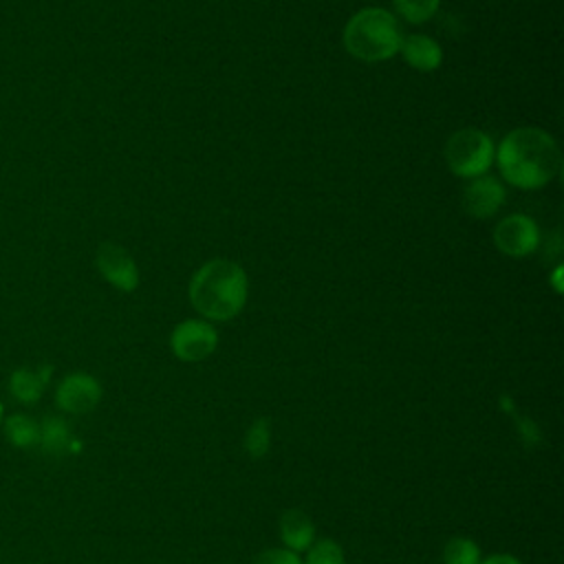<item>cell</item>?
<instances>
[{"mask_svg":"<svg viewBox=\"0 0 564 564\" xmlns=\"http://www.w3.org/2000/svg\"><path fill=\"white\" fill-rule=\"evenodd\" d=\"M37 445L48 456H64L75 449V436L62 416L48 414L40 423V443Z\"/></svg>","mask_w":564,"mask_h":564,"instance_id":"12","label":"cell"},{"mask_svg":"<svg viewBox=\"0 0 564 564\" xmlns=\"http://www.w3.org/2000/svg\"><path fill=\"white\" fill-rule=\"evenodd\" d=\"M2 419H4V405L0 403V425H2Z\"/></svg>","mask_w":564,"mask_h":564,"instance_id":"22","label":"cell"},{"mask_svg":"<svg viewBox=\"0 0 564 564\" xmlns=\"http://www.w3.org/2000/svg\"><path fill=\"white\" fill-rule=\"evenodd\" d=\"M494 161L500 176L518 189H540L562 170L557 141L535 126H520L507 132L496 145Z\"/></svg>","mask_w":564,"mask_h":564,"instance_id":"1","label":"cell"},{"mask_svg":"<svg viewBox=\"0 0 564 564\" xmlns=\"http://www.w3.org/2000/svg\"><path fill=\"white\" fill-rule=\"evenodd\" d=\"M218 346V333L207 319H185L170 335V348L181 361H203Z\"/></svg>","mask_w":564,"mask_h":564,"instance_id":"6","label":"cell"},{"mask_svg":"<svg viewBox=\"0 0 564 564\" xmlns=\"http://www.w3.org/2000/svg\"><path fill=\"white\" fill-rule=\"evenodd\" d=\"M399 55L408 66L421 73H432L443 64L441 44L425 33H408L401 37Z\"/></svg>","mask_w":564,"mask_h":564,"instance_id":"10","label":"cell"},{"mask_svg":"<svg viewBox=\"0 0 564 564\" xmlns=\"http://www.w3.org/2000/svg\"><path fill=\"white\" fill-rule=\"evenodd\" d=\"M99 401H101V386L88 372L66 375L55 390L57 408L68 414H86L95 410Z\"/></svg>","mask_w":564,"mask_h":564,"instance_id":"8","label":"cell"},{"mask_svg":"<svg viewBox=\"0 0 564 564\" xmlns=\"http://www.w3.org/2000/svg\"><path fill=\"white\" fill-rule=\"evenodd\" d=\"M443 560H445V564H478L480 562V551L467 538H452L445 544Z\"/></svg>","mask_w":564,"mask_h":564,"instance_id":"16","label":"cell"},{"mask_svg":"<svg viewBox=\"0 0 564 564\" xmlns=\"http://www.w3.org/2000/svg\"><path fill=\"white\" fill-rule=\"evenodd\" d=\"M494 245L509 258H527L540 247V229L527 214H509L494 227Z\"/></svg>","mask_w":564,"mask_h":564,"instance_id":"5","label":"cell"},{"mask_svg":"<svg viewBox=\"0 0 564 564\" xmlns=\"http://www.w3.org/2000/svg\"><path fill=\"white\" fill-rule=\"evenodd\" d=\"M2 430L13 447L29 449L40 443V423L26 414H11L2 419Z\"/></svg>","mask_w":564,"mask_h":564,"instance_id":"14","label":"cell"},{"mask_svg":"<svg viewBox=\"0 0 564 564\" xmlns=\"http://www.w3.org/2000/svg\"><path fill=\"white\" fill-rule=\"evenodd\" d=\"M51 375H53V366L15 368L9 377V390L13 399L20 403H37L48 386Z\"/></svg>","mask_w":564,"mask_h":564,"instance_id":"11","label":"cell"},{"mask_svg":"<svg viewBox=\"0 0 564 564\" xmlns=\"http://www.w3.org/2000/svg\"><path fill=\"white\" fill-rule=\"evenodd\" d=\"M280 538L293 551H304L315 540V527L311 518L300 509H289L280 518Z\"/></svg>","mask_w":564,"mask_h":564,"instance_id":"13","label":"cell"},{"mask_svg":"<svg viewBox=\"0 0 564 564\" xmlns=\"http://www.w3.org/2000/svg\"><path fill=\"white\" fill-rule=\"evenodd\" d=\"M478 564H522V562L511 557V555H491V557H487L485 562H478Z\"/></svg>","mask_w":564,"mask_h":564,"instance_id":"20","label":"cell"},{"mask_svg":"<svg viewBox=\"0 0 564 564\" xmlns=\"http://www.w3.org/2000/svg\"><path fill=\"white\" fill-rule=\"evenodd\" d=\"M560 278H562V264H557V267L553 269V275H551V284H553L555 293H562V282H560Z\"/></svg>","mask_w":564,"mask_h":564,"instance_id":"21","label":"cell"},{"mask_svg":"<svg viewBox=\"0 0 564 564\" xmlns=\"http://www.w3.org/2000/svg\"><path fill=\"white\" fill-rule=\"evenodd\" d=\"M253 564H302L293 551L286 549H269L262 551Z\"/></svg>","mask_w":564,"mask_h":564,"instance_id":"19","label":"cell"},{"mask_svg":"<svg viewBox=\"0 0 564 564\" xmlns=\"http://www.w3.org/2000/svg\"><path fill=\"white\" fill-rule=\"evenodd\" d=\"M496 145L491 137L478 128H460L449 134L443 148L449 172L458 178H476L489 172Z\"/></svg>","mask_w":564,"mask_h":564,"instance_id":"4","label":"cell"},{"mask_svg":"<svg viewBox=\"0 0 564 564\" xmlns=\"http://www.w3.org/2000/svg\"><path fill=\"white\" fill-rule=\"evenodd\" d=\"M187 295L192 306L212 322L236 317L249 297V280L245 269L227 258H216L196 269L189 280Z\"/></svg>","mask_w":564,"mask_h":564,"instance_id":"2","label":"cell"},{"mask_svg":"<svg viewBox=\"0 0 564 564\" xmlns=\"http://www.w3.org/2000/svg\"><path fill=\"white\" fill-rule=\"evenodd\" d=\"M505 198H507V189L500 183V178L491 174H482L467 181L460 200L467 216L476 220H485L498 214V209L505 205Z\"/></svg>","mask_w":564,"mask_h":564,"instance_id":"9","label":"cell"},{"mask_svg":"<svg viewBox=\"0 0 564 564\" xmlns=\"http://www.w3.org/2000/svg\"><path fill=\"white\" fill-rule=\"evenodd\" d=\"M394 11L410 24H423L432 20L441 7V0H392Z\"/></svg>","mask_w":564,"mask_h":564,"instance_id":"15","label":"cell"},{"mask_svg":"<svg viewBox=\"0 0 564 564\" xmlns=\"http://www.w3.org/2000/svg\"><path fill=\"white\" fill-rule=\"evenodd\" d=\"M97 271L106 282L123 293H132L139 286V267L128 249L117 242H101L95 253Z\"/></svg>","mask_w":564,"mask_h":564,"instance_id":"7","label":"cell"},{"mask_svg":"<svg viewBox=\"0 0 564 564\" xmlns=\"http://www.w3.org/2000/svg\"><path fill=\"white\" fill-rule=\"evenodd\" d=\"M306 564H344V553L337 542L333 540H319L317 544H311Z\"/></svg>","mask_w":564,"mask_h":564,"instance_id":"18","label":"cell"},{"mask_svg":"<svg viewBox=\"0 0 564 564\" xmlns=\"http://www.w3.org/2000/svg\"><path fill=\"white\" fill-rule=\"evenodd\" d=\"M401 24L394 13L383 7H364L352 13L344 26L341 42L348 55L359 62L377 64L399 55Z\"/></svg>","mask_w":564,"mask_h":564,"instance_id":"3","label":"cell"},{"mask_svg":"<svg viewBox=\"0 0 564 564\" xmlns=\"http://www.w3.org/2000/svg\"><path fill=\"white\" fill-rule=\"evenodd\" d=\"M269 441H271L269 419H258L253 421V425L245 436V449L249 452L251 458H262L269 452Z\"/></svg>","mask_w":564,"mask_h":564,"instance_id":"17","label":"cell"}]
</instances>
